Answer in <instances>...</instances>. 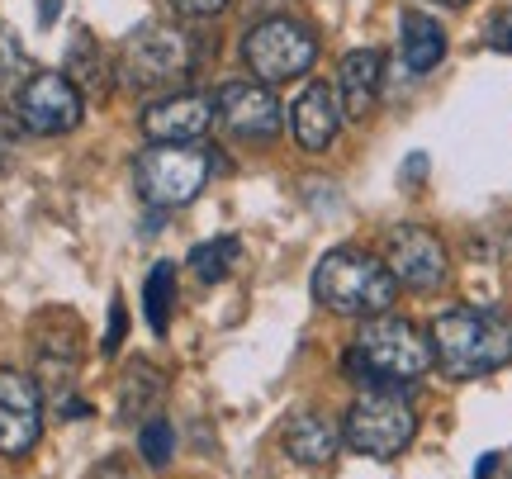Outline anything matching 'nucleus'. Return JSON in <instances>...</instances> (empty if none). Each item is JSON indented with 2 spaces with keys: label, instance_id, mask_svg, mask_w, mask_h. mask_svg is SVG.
<instances>
[{
  "label": "nucleus",
  "instance_id": "1",
  "mask_svg": "<svg viewBox=\"0 0 512 479\" xmlns=\"http://www.w3.org/2000/svg\"><path fill=\"white\" fill-rule=\"evenodd\" d=\"M209 48L219 53V38L209 43V38L185 34L176 24H143V29H133V34L124 38L119 62H114V81L128 86V91H143V95H152V91L176 95V86L190 81V76L204 67Z\"/></svg>",
  "mask_w": 512,
  "mask_h": 479
},
{
  "label": "nucleus",
  "instance_id": "2",
  "mask_svg": "<svg viewBox=\"0 0 512 479\" xmlns=\"http://www.w3.org/2000/svg\"><path fill=\"white\" fill-rule=\"evenodd\" d=\"M432 366V342L408 318L394 314L366 318L356 347L347 351V375L361 389H413Z\"/></svg>",
  "mask_w": 512,
  "mask_h": 479
},
{
  "label": "nucleus",
  "instance_id": "3",
  "mask_svg": "<svg viewBox=\"0 0 512 479\" xmlns=\"http://www.w3.org/2000/svg\"><path fill=\"white\" fill-rule=\"evenodd\" d=\"M432 361L451 380H479L512 366V323L489 309H451L432 323Z\"/></svg>",
  "mask_w": 512,
  "mask_h": 479
},
{
  "label": "nucleus",
  "instance_id": "4",
  "mask_svg": "<svg viewBox=\"0 0 512 479\" xmlns=\"http://www.w3.org/2000/svg\"><path fill=\"white\" fill-rule=\"evenodd\" d=\"M313 299L342 318H380L399 299V280L389 276L380 257H370L361 247H337L318 261L313 271Z\"/></svg>",
  "mask_w": 512,
  "mask_h": 479
},
{
  "label": "nucleus",
  "instance_id": "5",
  "mask_svg": "<svg viewBox=\"0 0 512 479\" xmlns=\"http://www.w3.org/2000/svg\"><path fill=\"white\" fill-rule=\"evenodd\" d=\"M418 437V408L408 389H361V399L342 418V442L361 456L394 461Z\"/></svg>",
  "mask_w": 512,
  "mask_h": 479
},
{
  "label": "nucleus",
  "instance_id": "6",
  "mask_svg": "<svg viewBox=\"0 0 512 479\" xmlns=\"http://www.w3.org/2000/svg\"><path fill=\"white\" fill-rule=\"evenodd\" d=\"M214 157L200 143H152L133 162V185L152 209H181L209 185Z\"/></svg>",
  "mask_w": 512,
  "mask_h": 479
},
{
  "label": "nucleus",
  "instance_id": "7",
  "mask_svg": "<svg viewBox=\"0 0 512 479\" xmlns=\"http://www.w3.org/2000/svg\"><path fill=\"white\" fill-rule=\"evenodd\" d=\"M242 62H247L252 81H261V86L299 81L318 62V34L304 19H290V15L256 19L247 29V38H242Z\"/></svg>",
  "mask_w": 512,
  "mask_h": 479
},
{
  "label": "nucleus",
  "instance_id": "8",
  "mask_svg": "<svg viewBox=\"0 0 512 479\" xmlns=\"http://www.w3.org/2000/svg\"><path fill=\"white\" fill-rule=\"evenodd\" d=\"M86 114V100L62 72H34L24 86L15 91V119L19 129L38 133V138H57V133H72Z\"/></svg>",
  "mask_w": 512,
  "mask_h": 479
},
{
  "label": "nucleus",
  "instance_id": "9",
  "mask_svg": "<svg viewBox=\"0 0 512 479\" xmlns=\"http://www.w3.org/2000/svg\"><path fill=\"white\" fill-rule=\"evenodd\" d=\"M214 114L219 124L242 143H275L280 138V100L261 81H223L214 91Z\"/></svg>",
  "mask_w": 512,
  "mask_h": 479
},
{
  "label": "nucleus",
  "instance_id": "10",
  "mask_svg": "<svg viewBox=\"0 0 512 479\" xmlns=\"http://www.w3.org/2000/svg\"><path fill=\"white\" fill-rule=\"evenodd\" d=\"M384 266H389V276L408 285V290H437L446 271H451V261H446V247H441L437 233H427L418 223H399V228H389V238H384Z\"/></svg>",
  "mask_w": 512,
  "mask_h": 479
},
{
  "label": "nucleus",
  "instance_id": "11",
  "mask_svg": "<svg viewBox=\"0 0 512 479\" xmlns=\"http://www.w3.org/2000/svg\"><path fill=\"white\" fill-rule=\"evenodd\" d=\"M43 437V394L34 375L0 370V456H29Z\"/></svg>",
  "mask_w": 512,
  "mask_h": 479
},
{
  "label": "nucleus",
  "instance_id": "12",
  "mask_svg": "<svg viewBox=\"0 0 512 479\" xmlns=\"http://www.w3.org/2000/svg\"><path fill=\"white\" fill-rule=\"evenodd\" d=\"M214 95L200 91H176L162 95L143 110V133L147 143H200L209 124H214Z\"/></svg>",
  "mask_w": 512,
  "mask_h": 479
},
{
  "label": "nucleus",
  "instance_id": "13",
  "mask_svg": "<svg viewBox=\"0 0 512 479\" xmlns=\"http://www.w3.org/2000/svg\"><path fill=\"white\" fill-rule=\"evenodd\" d=\"M290 129H294V143L304 152H328L332 148V138L342 129V105H337V91H332L328 81L304 86V95L294 100Z\"/></svg>",
  "mask_w": 512,
  "mask_h": 479
},
{
  "label": "nucleus",
  "instance_id": "14",
  "mask_svg": "<svg viewBox=\"0 0 512 479\" xmlns=\"http://www.w3.org/2000/svg\"><path fill=\"white\" fill-rule=\"evenodd\" d=\"M380 81H384L380 48H351V53L342 57V72H337L342 119H366V114L380 105Z\"/></svg>",
  "mask_w": 512,
  "mask_h": 479
},
{
  "label": "nucleus",
  "instance_id": "15",
  "mask_svg": "<svg viewBox=\"0 0 512 479\" xmlns=\"http://www.w3.org/2000/svg\"><path fill=\"white\" fill-rule=\"evenodd\" d=\"M280 446H285V456L294 465L318 470V465H328L342 451V427L328 423L323 413H294L285 423V432H280Z\"/></svg>",
  "mask_w": 512,
  "mask_h": 479
},
{
  "label": "nucleus",
  "instance_id": "16",
  "mask_svg": "<svg viewBox=\"0 0 512 479\" xmlns=\"http://www.w3.org/2000/svg\"><path fill=\"white\" fill-rule=\"evenodd\" d=\"M62 76L81 91V100H105V95L114 91V62L105 57V48H100L95 34H86V29L72 38L67 62H62Z\"/></svg>",
  "mask_w": 512,
  "mask_h": 479
},
{
  "label": "nucleus",
  "instance_id": "17",
  "mask_svg": "<svg viewBox=\"0 0 512 479\" xmlns=\"http://www.w3.org/2000/svg\"><path fill=\"white\" fill-rule=\"evenodd\" d=\"M399 53H403V67L413 76H427L446 57V29H441L432 15L422 10H403L399 19Z\"/></svg>",
  "mask_w": 512,
  "mask_h": 479
},
{
  "label": "nucleus",
  "instance_id": "18",
  "mask_svg": "<svg viewBox=\"0 0 512 479\" xmlns=\"http://www.w3.org/2000/svg\"><path fill=\"white\" fill-rule=\"evenodd\" d=\"M162 394H166V375L147 356H133L124 375H119V418H128V423L147 418L152 408L162 404Z\"/></svg>",
  "mask_w": 512,
  "mask_h": 479
},
{
  "label": "nucleus",
  "instance_id": "19",
  "mask_svg": "<svg viewBox=\"0 0 512 479\" xmlns=\"http://www.w3.org/2000/svg\"><path fill=\"white\" fill-rule=\"evenodd\" d=\"M171 309H176V261H157L143 285V314L157 337L171 328Z\"/></svg>",
  "mask_w": 512,
  "mask_h": 479
},
{
  "label": "nucleus",
  "instance_id": "20",
  "mask_svg": "<svg viewBox=\"0 0 512 479\" xmlns=\"http://www.w3.org/2000/svg\"><path fill=\"white\" fill-rule=\"evenodd\" d=\"M238 257H242L238 238H209L190 252V271H195L204 285H219V280H228V271L238 266Z\"/></svg>",
  "mask_w": 512,
  "mask_h": 479
},
{
  "label": "nucleus",
  "instance_id": "21",
  "mask_svg": "<svg viewBox=\"0 0 512 479\" xmlns=\"http://www.w3.org/2000/svg\"><path fill=\"white\" fill-rule=\"evenodd\" d=\"M34 76V62L24 53V43L15 38V29L0 24V91H19Z\"/></svg>",
  "mask_w": 512,
  "mask_h": 479
},
{
  "label": "nucleus",
  "instance_id": "22",
  "mask_svg": "<svg viewBox=\"0 0 512 479\" xmlns=\"http://www.w3.org/2000/svg\"><path fill=\"white\" fill-rule=\"evenodd\" d=\"M138 451H143L147 470H166V465H171V451H176L171 423H166V418H147V423L138 427Z\"/></svg>",
  "mask_w": 512,
  "mask_h": 479
},
{
  "label": "nucleus",
  "instance_id": "23",
  "mask_svg": "<svg viewBox=\"0 0 512 479\" xmlns=\"http://www.w3.org/2000/svg\"><path fill=\"white\" fill-rule=\"evenodd\" d=\"M15 152H19V119H15V114L0 110V176H10V166H15Z\"/></svg>",
  "mask_w": 512,
  "mask_h": 479
},
{
  "label": "nucleus",
  "instance_id": "24",
  "mask_svg": "<svg viewBox=\"0 0 512 479\" xmlns=\"http://www.w3.org/2000/svg\"><path fill=\"white\" fill-rule=\"evenodd\" d=\"M484 43H489L494 53H512V5L498 10V15L484 24Z\"/></svg>",
  "mask_w": 512,
  "mask_h": 479
},
{
  "label": "nucleus",
  "instance_id": "25",
  "mask_svg": "<svg viewBox=\"0 0 512 479\" xmlns=\"http://www.w3.org/2000/svg\"><path fill=\"white\" fill-rule=\"evenodd\" d=\"M124 332H128L124 299H114V304H110V328H105V342H100V351H105V356H114V351H119V342H124Z\"/></svg>",
  "mask_w": 512,
  "mask_h": 479
},
{
  "label": "nucleus",
  "instance_id": "26",
  "mask_svg": "<svg viewBox=\"0 0 512 479\" xmlns=\"http://www.w3.org/2000/svg\"><path fill=\"white\" fill-rule=\"evenodd\" d=\"M171 10L185 19H214L219 10H228V0H171Z\"/></svg>",
  "mask_w": 512,
  "mask_h": 479
},
{
  "label": "nucleus",
  "instance_id": "27",
  "mask_svg": "<svg viewBox=\"0 0 512 479\" xmlns=\"http://www.w3.org/2000/svg\"><path fill=\"white\" fill-rule=\"evenodd\" d=\"M91 479H133V470H128V465L119 461V456H110V461H100V465H95Z\"/></svg>",
  "mask_w": 512,
  "mask_h": 479
},
{
  "label": "nucleus",
  "instance_id": "28",
  "mask_svg": "<svg viewBox=\"0 0 512 479\" xmlns=\"http://www.w3.org/2000/svg\"><path fill=\"white\" fill-rule=\"evenodd\" d=\"M494 465H498V456H484V461L475 465V479H489L494 475Z\"/></svg>",
  "mask_w": 512,
  "mask_h": 479
},
{
  "label": "nucleus",
  "instance_id": "29",
  "mask_svg": "<svg viewBox=\"0 0 512 479\" xmlns=\"http://www.w3.org/2000/svg\"><path fill=\"white\" fill-rule=\"evenodd\" d=\"M38 19H43V24H53V19H57V0H43V5H38Z\"/></svg>",
  "mask_w": 512,
  "mask_h": 479
},
{
  "label": "nucleus",
  "instance_id": "30",
  "mask_svg": "<svg viewBox=\"0 0 512 479\" xmlns=\"http://www.w3.org/2000/svg\"><path fill=\"white\" fill-rule=\"evenodd\" d=\"M441 5H470V0H441Z\"/></svg>",
  "mask_w": 512,
  "mask_h": 479
}]
</instances>
